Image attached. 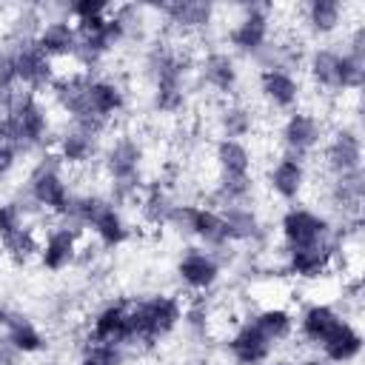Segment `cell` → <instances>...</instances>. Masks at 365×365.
Returning <instances> with one entry per match:
<instances>
[{"mask_svg": "<svg viewBox=\"0 0 365 365\" xmlns=\"http://www.w3.org/2000/svg\"><path fill=\"white\" fill-rule=\"evenodd\" d=\"M194 60L185 48L157 40L148 46L143 57L145 80L151 88V108L163 117H174L188 106V83L194 71Z\"/></svg>", "mask_w": 365, "mask_h": 365, "instance_id": "cell-1", "label": "cell"}, {"mask_svg": "<svg viewBox=\"0 0 365 365\" xmlns=\"http://www.w3.org/2000/svg\"><path fill=\"white\" fill-rule=\"evenodd\" d=\"M305 68L311 83L328 94H351L365 83V57L348 48L317 46L305 54Z\"/></svg>", "mask_w": 365, "mask_h": 365, "instance_id": "cell-2", "label": "cell"}, {"mask_svg": "<svg viewBox=\"0 0 365 365\" xmlns=\"http://www.w3.org/2000/svg\"><path fill=\"white\" fill-rule=\"evenodd\" d=\"M103 171L111 185V202H128L137 200L143 191V163H145V148L134 134H117L100 154Z\"/></svg>", "mask_w": 365, "mask_h": 365, "instance_id": "cell-3", "label": "cell"}, {"mask_svg": "<svg viewBox=\"0 0 365 365\" xmlns=\"http://www.w3.org/2000/svg\"><path fill=\"white\" fill-rule=\"evenodd\" d=\"M131 305V342L160 345L182 325V299L174 294H145L128 299Z\"/></svg>", "mask_w": 365, "mask_h": 365, "instance_id": "cell-4", "label": "cell"}, {"mask_svg": "<svg viewBox=\"0 0 365 365\" xmlns=\"http://www.w3.org/2000/svg\"><path fill=\"white\" fill-rule=\"evenodd\" d=\"M48 131H51V117L48 108L40 103V94H20L0 114V143L17 148L20 154L40 148Z\"/></svg>", "mask_w": 365, "mask_h": 365, "instance_id": "cell-5", "label": "cell"}, {"mask_svg": "<svg viewBox=\"0 0 365 365\" xmlns=\"http://www.w3.org/2000/svg\"><path fill=\"white\" fill-rule=\"evenodd\" d=\"M165 225L171 231H177L180 237L194 240L197 245L208 248V251H225L231 242L228 225L222 220V211L214 205H194V202H177L165 220Z\"/></svg>", "mask_w": 365, "mask_h": 365, "instance_id": "cell-6", "label": "cell"}, {"mask_svg": "<svg viewBox=\"0 0 365 365\" xmlns=\"http://www.w3.org/2000/svg\"><path fill=\"white\" fill-rule=\"evenodd\" d=\"M26 197L40 211L54 214V217H66L74 191H71V185L66 180L63 163L54 154H43L31 165V171L26 177Z\"/></svg>", "mask_w": 365, "mask_h": 365, "instance_id": "cell-7", "label": "cell"}, {"mask_svg": "<svg viewBox=\"0 0 365 365\" xmlns=\"http://www.w3.org/2000/svg\"><path fill=\"white\" fill-rule=\"evenodd\" d=\"M271 6L268 3H245L240 6L231 29H228V46L237 57H254L259 60L262 51L271 46Z\"/></svg>", "mask_w": 365, "mask_h": 365, "instance_id": "cell-8", "label": "cell"}, {"mask_svg": "<svg viewBox=\"0 0 365 365\" xmlns=\"http://www.w3.org/2000/svg\"><path fill=\"white\" fill-rule=\"evenodd\" d=\"M0 51H3L6 63L11 66L14 80H17V86H20L23 91L40 94V91H48L51 83L57 80L54 63L37 48L34 40H11V43H6Z\"/></svg>", "mask_w": 365, "mask_h": 365, "instance_id": "cell-9", "label": "cell"}, {"mask_svg": "<svg viewBox=\"0 0 365 365\" xmlns=\"http://www.w3.org/2000/svg\"><path fill=\"white\" fill-rule=\"evenodd\" d=\"M77 34H80V48H77V60L83 66H94L100 60H106L108 54H114L128 37H131V29L128 23L120 17L117 6L111 9V14L100 17V20H91L86 26H74Z\"/></svg>", "mask_w": 365, "mask_h": 365, "instance_id": "cell-10", "label": "cell"}, {"mask_svg": "<svg viewBox=\"0 0 365 365\" xmlns=\"http://www.w3.org/2000/svg\"><path fill=\"white\" fill-rule=\"evenodd\" d=\"M279 237L285 248H302V245H317L334 240V222L308 205H288L279 217Z\"/></svg>", "mask_w": 365, "mask_h": 365, "instance_id": "cell-11", "label": "cell"}, {"mask_svg": "<svg viewBox=\"0 0 365 365\" xmlns=\"http://www.w3.org/2000/svg\"><path fill=\"white\" fill-rule=\"evenodd\" d=\"M362 134L356 125H336L331 134H325L322 143V165L331 177H351L362 171Z\"/></svg>", "mask_w": 365, "mask_h": 365, "instance_id": "cell-12", "label": "cell"}, {"mask_svg": "<svg viewBox=\"0 0 365 365\" xmlns=\"http://www.w3.org/2000/svg\"><path fill=\"white\" fill-rule=\"evenodd\" d=\"M325 123L308 111V108H294L285 114L282 125H279V145L282 154H294L299 160H305L308 154H314L317 148H322L325 143Z\"/></svg>", "mask_w": 365, "mask_h": 365, "instance_id": "cell-13", "label": "cell"}, {"mask_svg": "<svg viewBox=\"0 0 365 365\" xmlns=\"http://www.w3.org/2000/svg\"><path fill=\"white\" fill-rule=\"evenodd\" d=\"M86 106H88V120L97 131H106L108 123L125 111L128 106V94L125 86L114 77L106 74H88L86 83Z\"/></svg>", "mask_w": 365, "mask_h": 365, "instance_id": "cell-14", "label": "cell"}, {"mask_svg": "<svg viewBox=\"0 0 365 365\" xmlns=\"http://www.w3.org/2000/svg\"><path fill=\"white\" fill-rule=\"evenodd\" d=\"M174 274H177V282L191 291V294H208L220 277H222V262L214 251L202 248V245H188L180 257H177V265H174Z\"/></svg>", "mask_w": 365, "mask_h": 365, "instance_id": "cell-15", "label": "cell"}, {"mask_svg": "<svg viewBox=\"0 0 365 365\" xmlns=\"http://www.w3.org/2000/svg\"><path fill=\"white\" fill-rule=\"evenodd\" d=\"M80 234L83 231L71 228L68 222L51 225L40 237V251H37L40 268L48 271V274H60V271L71 268L80 259Z\"/></svg>", "mask_w": 365, "mask_h": 365, "instance_id": "cell-16", "label": "cell"}, {"mask_svg": "<svg viewBox=\"0 0 365 365\" xmlns=\"http://www.w3.org/2000/svg\"><path fill=\"white\" fill-rule=\"evenodd\" d=\"M336 257H339L336 240L302 245V248H285V274L305 279V282H314V279H322L334 271Z\"/></svg>", "mask_w": 365, "mask_h": 365, "instance_id": "cell-17", "label": "cell"}, {"mask_svg": "<svg viewBox=\"0 0 365 365\" xmlns=\"http://www.w3.org/2000/svg\"><path fill=\"white\" fill-rule=\"evenodd\" d=\"M257 91L274 111H294L302 100V83L294 71L277 66H259L257 71Z\"/></svg>", "mask_w": 365, "mask_h": 365, "instance_id": "cell-18", "label": "cell"}, {"mask_svg": "<svg viewBox=\"0 0 365 365\" xmlns=\"http://www.w3.org/2000/svg\"><path fill=\"white\" fill-rule=\"evenodd\" d=\"M265 185L277 200H282L288 205L299 202V197L305 194V185H308L305 160H299L294 154H279L265 171Z\"/></svg>", "mask_w": 365, "mask_h": 365, "instance_id": "cell-19", "label": "cell"}, {"mask_svg": "<svg viewBox=\"0 0 365 365\" xmlns=\"http://www.w3.org/2000/svg\"><path fill=\"white\" fill-rule=\"evenodd\" d=\"M200 83L220 94V97H231L237 88H240V63L231 51L225 48H214V51H205L200 57V63L194 66Z\"/></svg>", "mask_w": 365, "mask_h": 365, "instance_id": "cell-20", "label": "cell"}, {"mask_svg": "<svg viewBox=\"0 0 365 365\" xmlns=\"http://www.w3.org/2000/svg\"><path fill=\"white\" fill-rule=\"evenodd\" d=\"M103 137L88 131V128H80V125H66L57 140H54V157L63 163V168H80V165H88L91 160H97L103 154Z\"/></svg>", "mask_w": 365, "mask_h": 365, "instance_id": "cell-21", "label": "cell"}, {"mask_svg": "<svg viewBox=\"0 0 365 365\" xmlns=\"http://www.w3.org/2000/svg\"><path fill=\"white\" fill-rule=\"evenodd\" d=\"M154 11L177 31V34H197L214 23L217 6L208 0H168L154 6Z\"/></svg>", "mask_w": 365, "mask_h": 365, "instance_id": "cell-22", "label": "cell"}, {"mask_svg": "<svg viewBox=\"0 0 365 365\" xmlns=\"http://www.w3.org/2000/svg\"><path fill=\"white\" fill-rule=\"evenodd\" d=\"M88 339L94 342H108V345H134L131 342V305L128 299L106 302L94 317L88 328Z\"/></svg>", "mask_w": 365, "mask_h": 365, "instance_id": "cell-23", "label": "cell"}, {"mask_svg": "<svg viewBox=\"0 0 365 365\" xmlns=\"http://www.w3.org/2000/svg\"><path fill=\"white\" fill-rule=\"evenodd\" d=\"M274 348L277 345L251 319L240 322L225 342V354L231 356L234 365H265L274 356Z\"/></svg>", "mask_w": 365, "mask_h": 365, "instance_id": "cell-24", "label": "cell"}, {"mask_svg": "<svg viewBox=\"0 0 365 365\" xmlns=\"http://www.w3.org/2000/svg\"><path fill=\"white\" fill-rule=\"evenodd\" d=\"M37 48L51 60H77V48H80V34L74 29V23H68L66 17H46L43 26L34 34Z\"/></svg>", "mask_w": 365, "mask_h": 365, "instance_id": "cell-25", "label": "cell"}, {"mask_svg": "<svg viewBox=\"0 0 365 365\" xmlns=\"http://www.w3.org/2000/svg\"><path fill=\"white\" fill-rule=\"evenodd\" d=\"M302 26L311 37H334L348 17V3L342 0H308L302 9Z\"/></svg>", "mask_w": 365, "mask_h": 365, "instance_id": "cell-26", "label": "cell"}, {"mask_svg": "<svg viewBox=\"0 0 365 365\" xmlns=\"http://www.w3.org/2000/svg\"><path fill=\"white\" fill-rule=\"evenodd\" d=\"M342 319H345V317H342L331 302H308V305L299 311V317H297V331H299V336H302L308 345L319 348V345L328 339V334H331Z\"/></svg>", "mask_w": 365, "mask_h": 365, "instance_id": "cell-27", "label": "cell"}, {"mask_svg": "<svg viewBox=\"0 0 365 365\" xmlns=\"http://www.w3.org/2000/svg\"><path fill=\"white\" fill-rule=\"evenodd\" d=\"M88 231L94 234L97 245L106 248V251H114V248L125 245L128 237H131V225H128L125 214H123L120 205H114L111 200H106V202L100 205V211L94 214L91 225H88Z\"/></svg>", "mask_w": 365, "mask_h": 365, "instance_id": "cell-28", "label": "cell"}, {"mask_svg": "<svg viewBox=\"0 0 365 365\" xmlns=\"http://www.w3.org/2000/svg\"><path fill=\"white\" fill-rule=\"evenodd\" d=\"M362 345H365V339H362L359 328H356L351 319H342V322L328 334V339L319 345V354H322V359L331 362V365H351V362L359 359Z\"/></svg>", "mask_w": 365, "mask_h": 365, "instance_id": "cell-29", "label": "cell"}, {"mask_svg": "<svg viewBox=\"0 0 365 365\" xmlns=\"http://www.w3.org/2000/svg\"><path fill=\"white\" fill-rule=\"evenodd\" d=\"M362 197H365V174H351V177H331L328 185V200L331 205L342 214V220H359L362 211Z\"/></svg>", "mask_w": 365, "mask_h": 365, "instance_id": "cell-30", "label": "cell"}, {"mask_svg": "<svg viewBox=\"0 0 365 365\" xmlns=\"http://www.w3.org/2000/svg\"><path fill=\"white\" fill-rule=\"evenodd\" d=\"M214 163H217L220 177H251V168H254L248 143L225 140V137H220L214 143Z\"/></svg>", "mask_w": 365, "mask_h": 365, "instance_id": "cell-31", "label": "cell"}, {"mask_svg": "<svg viewBox=\"0 0 365 365\" xmlns=\"http://www.w3.org/2000/svg\"><path fill=\"white\" fill-rule=\"evenodd\" d=\"M222 211V220L228 225V234H231V242H262L265 240V225L259 220V214L254 211V205H228V208H220Z\"/></svg>", "mask_w": 365, "mask_h": 365, "instance_id": "cell-32", "label": "cell"}, {"mask_svg": "<svg viewBox=\"0 0 365 365\" xmlns=\"http://www.w3.org/2000/svg\"><path fill=\"white\" fill-rule=\"evenodd\" d=\"M248 319H251L274 345L288 342V339L294 336V331H297V317H294V311H288L285 305H265V308L254 311Z\"/></svg>", "mask_w": 365, "mask_h": 365, "instance_id": "cell-33", "label": "cell"}, {"mask_svg": "<svg viewBox=\"0 0 365 365\" xmlns=\"http://www.w3.org/2000/svg\"><path fill=\"white\" fill-rule=\"evenodd\" d=\"M3 334H6V339H9L23 356H34V354H40V351L46 348V336H43V331L37 328V322H34L31 317L20 314V311H11V317H9L6 328H3Z\"/></svg>", "mask_w": 365, "mask_h": 365, "instance_id": "cell-34", "label": "cell"}, {"mask_svg": "<svg viewBox=\"0 0 365 365\" xmlns=\"http://www.w3.org/2000/svg\"><path fill=\"white\" fill-rule=\"evenodd\" d=\"M254 123H257L254 111L237 100L220 106V111H217V128H220V137H225V140H242L245 143V137L254 131Z\"/></svg>", "mask_w": 365, "mask_h": 365, "instance_id": "cell-35", "label": "cell"}, {"mask_svg": "<svg viewBox=\"0 0 365 365\" xmlns=\"http://www.w3.org/2000/svg\"><path fill=\"white\" fill-rule=\"evenodd\" d=\"M254 197V177H220L211 191V205L214 208H228V205H251Z\"/></svg>", "mask_w": 365, "mask_h": 365, "instance_id": "cell-36", "label": "cell"}, {"mask_svg": "<svg viewBox=\"0 0 365 365\" xmlns=\"http://www.w3.org/2000/svg\"><path fill=\"white\" fill-rule=\"evenodd\" d=\"M3 254L14 262V265H29L31 259H37V251H40V234L34 231L31 222L20 225L11 237H6L3 242Z\"/></svg>", "mask_w": 365, "mask_h": 365, "instance_id": "cell-37", "label": "cell"}, {"mask_svg": "<svg viewBox=\"0 0 365 365\" xmlns=\"http://www.w3.org/2000/svg\"><path fill=\"white\" fill-rule=\"evenodd\" d=\"M140 214L145 217V222H151V225H165V220H168V214H171V208L177 205L174 202V197L168 194V188L160 182H154V185H148L145 191H140Z\"/></svg>", "mask_w": 365, "mask_h": 365, "instance_id": "cell-38", "label": "cell"}, {"mask_svg": "<svg viewBox=\"0 0 365 365\" xmlns=\"http://www.w3.org/2000/svg\"><path fill=\"white\" fill-rule=\"evenodd\" d=\"M125 362H128V351L123 345H108L94 339H86L77 356V365H125Z\"/></svg>", "mask_w": 365, "mask_h": 365, "instance_id": "cell-39", "label": "cell"}, {"mask_svg": "<svg viewBox=\"0 0 365 365\" xmlns=\"http://www.w3.org/2000/svg\"><path fill=\"white\" fill-rule=\"evenodd\" d=\"M111 9H114V3H108V0H71V3L60 6V17H66L74 26H86L91 20L111 14Z\"/></svg>", "mask_w": 365, "mask_h": 365, "instance_id": "cell-40", "label": "cell"}, {"mask_svg": "<svg viewBox=\"0 0 365 365\" xmlns=\"http://www.w3.org/2000/svg\"><path fill=\"white\" fill-rule=\"evenodd\" d=\"M20 225H26V217H23V208L11 200H3L0 202V242L6 237H11Z\"/></svg>", "mask_w": 365, "mask_h": 365, "instance_id": "cell-41", "label": "cell"}, {"mask_svg": "<svg viewBox=\"0 0 365 365\" xmlns=\"http://www.w3.org/2000/svg\"><path fill=\"white\" fill-rule=\"evenodd\" d=\"M182 325H188L194 334H205L208 331V308L202 302L182 308Z\"/></svg>", "mask_w": 365, "mask_h": 365, "instance_id": "cell-42", "label": "cell"}, {"mask_svg": "<svg viewBox=\"0 0 365 365\" xmlns=\"http://www.w3.org/2000/svg\"><path fill=\"white\" fill-rule=\"evenodd\" d=\"M17 163H20V151L6 145V143H0V180H6L17 168Z\"/></svg>", "mask_w": 365, "mask_h": 365, "instance_id": "cell-43", "label": "cell"}, {"mask_svg": "<svg viewBox=\"0 0 365 365\" xmlns=\"http://www.w3.org/2000/svg\"><path fill=\"white\" fill-rule=\"evenodd\" d=\"M23 362V354L6 339V334L0 331V365H20Z\"/></svg>", "mask_w": 365, "mask_h": 365, "instance_id": "cell-44", "label": "cell"}, {"mask_svg": "<svg viewBox=\"0 0 365 365\" xmlns=\"http://www.w3.org/2000/svg\"><path fill=\"white\" fill-rule=\"evenodd\" d=\"M9 317H11V308H9V305H3V302H0V331H3V328H6V322H9Z\"/></svg>", "mask_w": 365, "mask_h": 365, "instance_id": "cell-45", "label": "cell"}, {"mask_svg": "<svg viewBox=\"0 0 365 365\" xmlns=\"http://www.w3.org/2000/svg\"><path fill=\"white\" fill-rule=\"evenodd\" d=\"M299 365H331V362H325L322 356H308V359H302Z\"/></svg>", "mask_w": 365, "mask_h": 365, "instance_id": "cell-46", "label": "cell"}, {"mask_svg": "<svg viewBox=\"0 0 365 365\" xmlns=\"http://www.w3.org/2000/svg\"><path fill=\"white\" fill-rule=\"evenodd\" d=\"M265 365H294V362H288V359H274V356H271Z\"/></svg>", "mask_w": 365, "mask_h": 365, "instance_id": "cell-47", "label": "cell"}]
</instances>
